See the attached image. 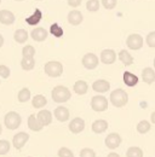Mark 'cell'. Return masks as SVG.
Instances as JSON below:
<instances>
[{"label":"cell","instance_id":"obj_1","mask_svg":"<svg viewBox=\"0 0 155 157\" xmlns=\"http://www.w3.org/2000/svg\"><path fill=\"white\" fill-rule=\"evenodd\" d=\"M127 101H129V94L122 88L114 90L110 93V103L115 108H122L124 105L127 104Z\"/></svg>","mask_w":155,"mask_h":157},{"label":"cell","instance_id":"obj_2","mask_svg":"<svg viewBox=\"0 0 155 157\" xmlns=\"http://www.w3.org/2000/svg\"><path fill=\"white\" fill-rule=\"evenodd\" d=\"M52 99L56 101V103H66L68 101L72 94H70V91L66 87V86H56L54 90H52Z\"/></svg>","mask_w":155,"mask_h":157},{"label":"cell","instance_id":"obj_3","mask_svg":"<svg viewBox=\"0 0 155 157\" xmlns=\"http://www.w3.org/2000/svg\"><path fill=\"white\" fill-rule=\"evenodd\" d=\"M44 70H45V74L47 76L58 78L63 73V65H62V63H59L57 60H51V62H47L45 64Z\"/></svg>","mask_w":155,"mask_h":157},{"label":"cell","instance_id":"obj_4","mask_svg":"<svg viewBox=\"0 0 155 157\" xmlns=\"http://www.w3.org/2000/svg\"><path fill=\"white\" fill-rule=\"evenodd\" d=\"M4 122H5V126L14 131V129H17L19 126H21V122H22V117L19 116V114H17L16 111H10L5 115L4 118Z\"/></svg>","mask_w":155,"mask_h":157},{"label":"cell","instance_id":"obj_5","mask_svg":"<svg viewBox=\"0 0 155 157\" xmlns=\"http://www.w3.org/2000/svg\"><path fill=\"white\" fill-rule=\"evenodd\" d=\"M91 108L97 113L105 111L108 109V100L103 96H95L91 99Z\"/></svg>","mask_w":155,"mask_h":157},{"label":"cell","instance_id":"obj_6","mask_svg":"<svg viewBox=\"0 0 155 157\" xmlns=\"http://www.w3.org/2000/svg\"><path fill=\"white\" fill-rule=\"evenodd\" d=\"M126 45L130 50H141L143 46V38L139 34H131L127 39H126Z\"/></svg>","mask_w":155,"mask_h":157},{"label":"cell","instance_id":"obj_7","mask_svg":"<svg viewBox=\"0 0 155 157\" xmlns=\"http://www.w3.org/2000/svg\"><path fill=\"white\" fill-rule=\"evenodd\" d=\"M98 62H99V59H98V57H97L95 53H86L82 57V65L86 69H89V70L95 69L97 65H98Z\"/></svg>","mask_w":155,"mask_h":157},{"label":"cell","instance_id":"obj_8","mask_svg":"<svg viewBox=\"0 0 155 157\" xmlns=\"http://www.w3.org/2000/svg\"><path fill=\"white\" fill-rule=\"evenodd\" d=\"M29 140V134L28 133H26V132H19L17 134H15V137L12 139V144H14V146L17 149V150H21L24 145H26V143Z\"/></svg>","mask_w":155,"mask_h":157},{"label":"cell","instance_id":"obj_9","mask_svg":"<svg viewBox=\"0 0 155 157\" xmlns=\"http://www.w3.org/2000/svg\"><path fill=\"white\" fill-rule=\"evenodd\" d=\"M104 143H105V146L108 149L114 150V149L120 146V144H121V137L117 133H110L109 136H107Z\"/></svg>","mask_w":155,"mask_h":157},{"label":"cell","instance_id":"obj_10","mask_svg":"<svg viewBox=\"0 0 155 157\" xmlns=\"http://www.w3.org/2000/svg\"><path fill=\"white\" fill-rule=\"evenodd\" d=\"M85 128V121L81 117H75L73 118L69 123V131L74 134H78V133H81Z\"/></svg>","mask_w":155,"mask_h":157},{"label":"cell","instance_id":"obj_11","mask_svg":"<svg viewBox=\"0 0 155 157\" xmlns=\"http://www.w3.org/2000/svg\"><path fill=\"white\" fill-rule=\"evenodd\" d=\"M15 15L9 10H0V23L5 25H11L15 22Z\"/></svg>","mask_w":155,"mask_h":157},{"label":"cell","instance_id":"obj_12","mask_svg":"<svg viewBox=\"0 0 155 157\" xmlns=\"http://www.w3.org/2000/svg\"><path fill=\"white\" fill-rule=\"evenodd\" d=\"M116 59V53L113 50H103L101 52V60L104 64H113Z\"/></svg>","mask_w":155,"mask_h":157},{"label":"cell","instance_id":"obj_13","mask_svg":"<svg viewBox=\"0 0 155 157\" xmlns=\"http://www.w3.org/2000/svg\"><path fill=\"white\" fill-rule=\"evenodd\" d=\"M47 35H49V33H47V30H46L45 28H35V29H33L32 33H30L32 39L38 41V42L45 41V40L47 39Z\"/></svg>","mask_w":155,"mask_h":157},{"label":"cell","instance_id":"obj_14","mask_svg":"<svg viewBox=\"0 0 155 157\" xmlns=\"http://www.w3.org/2000/svg\"><path fill=\"white\" fill-rule=\"evenodd\" d=\"M92 88L95 92L98 93H104L107 91H109L110 88V83L107 81V80H97L92 83Z\"/></svg>","mask_w":155,"mask_h":157},{"label":"cell","instance_id":"obj_15","mask_svg":"<svg viewBox=\"0 0 155 157\" xmlns=\"http://www.w3.org/2000/svg\"><path fill=\"white\" fill-rule=\"evenodd\" d=\"M37 118L40 121V123L45 127V126L51 124V122H52V114L49 110H41V111H39V114H37Z\"/></svg>","mask_w":155,"mask_h":157},{"label":"cell","instance_id":"obj_16","mask_svg":"<svg viewBox=\"0 0 155 157\" xmlns=\"http://www.w3.org/2000/svg\"><path fill=\"white\" fill-rule=\"evenodd\" d=\"M54 115L56 116L59 122H66V121H68V118H69V110L66 108V106H58L55 109V113H54Z\"/></svg>","mask_w":155,"mask_h":157},{"label":"cell","instance_id":"obj_17","mask_svg":"<svg viewBox=\"0 0 155 157\" xmlns=\"http://www.w3.org/2000/svg\"><path fill=\"white\" fill-rule=\"evenodd\" d=\"M84 20L82 17V13L78 10H72L69 13H68V22L72 24V25H79Z\"/></svg>","mask_w":155,"mask_h":157},{"label":"cell","instance_id":"obj_18","mask_svg":"<svg viewBox=\"0 0 155 157\" xmlns=\"http://www.w3.org/2000/svg\"><path fill=\"white\" fill-rule=\"evenodd\" d=\"M28 127H29V129H32L34 132H40L44 128V126L40 123V121L37 118L35 114H33V115H30L28 117Z\"/></svg>","mask_w":155,"mask_h":157},{"label":"cell","instance_id":"obj_19","mask_svg":"<svg viewBox=\"0 0 155 157\" xmlns=\"http://www.w3.org/2000/svg\"><path fill=\"white\" fill-rule=\"evenodd\" d=\"M142 80H143L145 83H148V85L153 83L155 81L154 69H153V68H145V69H143V70H142Z\"/></svg>","mask_w":155,"mask_h":157},{"label":"cell","instance_id":"obj_20","mask_svg":"<svg viewBox=\"0 0 155 157\" xmlns=\"http://www.w3.org/2000/svg\"><path fill=\"white\" fill-rule=\"evenodd\" d=\"M107 129H108V122L104 120H96L92 123V131L97 134H101V133L105 132Z\"/></svg>","mask_w":155,"mask_h":157},{"label":"cell","instance_id":"obj_21","mask_svg":"<svg viewBox=\"0 0 155 157\" xmlns=\"http://www.w3.org/2000/svg\"><path fill=\"white\" fill-rule=\"evenodd\" d=\"M122 78H124V82L126 86L129 87H135L138 82V78L136 76L135 74L130 73V71H125L124 75H122Z\"/></svg>","mask_w":155,"mask_h":157},{"label":"cell","instance_id":"obj_22","mask_svg":"<svg viewBox=\"0 0 155 157\" xmlns=\"http://www.w3.org/2000/svg\"><path fill=\"white\" fill-rule=\"evenodd\" d=\"M41 18H42V13H41V11H40L39 9H37L32 16H29L28 18H26V22H27L29 25H37V24L40 23Z\"/></svg>","mask_w":155,"mask_h":157},{"label":"cell","instance_id":"obj_23","mask_svg":"<svg viewBox=\"0 0 155 157\" xmlns=\"http://www.w3.org/2000/svg\"><path fill=\"white\" fill-rule=\"evenodd\" d=\"M87 90H89V86H87V83H86L85 81H82V80H79V81H77V82L74 83V92H75L77 94L82 96V94L87 93Z\"/></svg>","mask_w":155,"mask_h":157},{"label":"cell","instance_id":"obj_24","mask_svg":"<svg viewBox=\"0 0 155 157\" xmlns=\"http://www.w3.org/2000/svg\"><path fill=\"white\" fill-rule=\"evenodd\" d=\"M119 59L125 64V65H131V64H133V57L130 55V52L129 51H126V50H121L120 52H119Z\"/></svg>","mask_w":155,"mask_h":157},{"label":"cell","instance_id":"obj_25","mask_svg":"<svg viewBox=\"0 0 155 157\" xmlns=\"http://www.w3.org/2000/svg\"><path fill=\"white\" fill-rule=\"evenodd\" d=\"M21 67L23 70H33L34 67H35V60L33 57H23L22 58V62H21Z\"/></svg>","mask_w":155,"mask_h":157},{"label":"cell","instance_id":"obj_26","mask_svg":"<svg viewBox=\"0 0 155 157\" xmlns=\"http://www.w3.org/2000/svg\"><path fill=\"white\" fill-rule=\"evenodd\" d=\"M14 38L16 40V42H18V44H24V42L28 40V33H27V30H24V29H17V30L15 32Z\"/></svg>","mask_w":155,"mask_h":157},{"label":"cell","instance_id":"obj_27","mask_svg":"<svg viewBox=\"0 0 155 157\" xmlns=\"http://www.w3.org/2000/svg\"><path fill=\"white\" fill-rule=\"evenodd\" d=\"M46 103H47V100L46 98L42 96V94H38V96H35L33 100H32V105L35 108V109H41V108H44L45 105H46Z\"/></svg>","mask_w":155,"mask_h":157},{"label":"cell","instance_id":"obj_28","mask_svg":"<svg viewBox=\"0 0 155 157\" xmlns=\"http://www.w3.org/2000/svg\"><path fill=\"white\" fill-rule=\"evenodd\" d=\"M150 128H152L150 122H148V121H145V120L141 121V122L137 124V132L141 133V134H145V133H148V132L150 131Z\"/></svg>","mask_w":155,"mask_h":157},{"label":"cell","instance_id":"obj_29","mask_svg":"<svg viewBox=\"0 0 155 157\" xmlns=\"http://www.w3.org/2000/svg\"><path fill=\"white\" fill-rule=\"evenodd\" d=\"M126 157H143V151L138 146H131L126 151Z\"/></svg>","mask_w":155,"mask_h":157},{"label":"cell","instance_id":"obj_30","mask_svg":"<svg viewBox=\"0 0 155 157\" xmlns=\"http://www.w3.org/2000/svg\"><path fill=\"white\" fill-rule=\"evenodd\" d=\"M50 34L54 35L55 38H62L63 36V29L58 25V23H54L50 27Z\"/></svg>","mask_w":155,"mask_h":157},{"label":"cell","instance_id":"obj_31","mask_svg":"<svg viewBox=\"0 0 155 157\" xmlns=\"http://www.w3.org/2000/svg\"><path fill=\"white\" fill-rule=\"evenodd\" d=\"M17 98H18V101H21V103H26V101H28L29 98H30V91H29L28 88H22V90L18 92Z\"/></svg>","mask_w":155,"mask_h":157},{"label":"cell","instance_id":"obj_32","mask_svg":"<svg viewBox=\"0 0 155 157\" xmlns=\"http://www.w3.org/2000/svg\"><path fill=\"white\" fill-rule=\"evenodd\" d=\"M22 55H23V57H34V55H35V48H34L32 45H26V46L22 48Z\"/></svg>","mask_w":155,"mask_h":157},{"label":"cell","instance_id":"obj_33","mask_svg":"<svg viewBox=\"0 0 155 157\" xmlns=\"http://www.w3.org/2000/svg\"><path fill=\"white\" fill-rule=\"evenodd\" d=\"M86 9L91 12H95L99 10V1L98 0H87L86 2Z\"/></svg>","mask_w":155,"mask_h":157},{"label":"cell","instance_id":"obj_34","mask_svg":"<svg viewBox=\"0 0 155 157\" xmlns=\"http://www.w3.org/2000/svg\"><path fill=\"white\" fill-rule=\"evenodd\" d=\"M10 151V143L7 140H0V155H6Z\"/></svg>","mask_w":155,"mask_h":157},{"label":"cell","instance_id":"obj_35","mask_svg":"<svg viewBox=\"0 0 155 157\" xmlns=\"http://www.w3.org/2000/svg\"><path fill=\"white\" fill-rule=\"evenodd\" d=\"M58 157H74V154L68 147H61L58 150Z\"/></svg>","mask_w":155,"mask_h":157},{"label":"cell","instance_id":"obj_36","mask_svg":"<svg viewBox=\"0 0 155 157\" xmlns=\"http://www.w3.org/2000/svg\"><path fill=\"white\" fill-rule=\"evenodd\" d=\"M80 157H96V152L90 147H85L80 151Z\"/></svg>","mask_w":155,"mask_h":157},{"label":"cell","instance_id":"obj_37","mask_svg":"<svg viewBox=\"0 0 155 157\" xmlns=\"http://www.w3.org/2000/svg\"><path fill=\"white\" fill-rule=\"evenodd\" d=\"M117 4V0H102V5L107 10H113Z\"/></svg>","mask_w":155,"mask_h":157},{"label":"cell","instance_id":"obj_38","mask_svg":"<svg viewBox=\"0 0 155 157\" xmlns=\"http://www.w3.org/2000/svg\"><path fill=\"white\" fill-rule=\"evenodd\" d=\"M10 74H11V71H10L9 67H6V65H0V78H7L10 76Z\"/></svg>","mask_w":155,"mask_h":157},{"label":"cell","instance_id":"obj_39","mask_svg":"<svg viewBox=\"0 0 155 157\" xmlns=\"http://www.w3.org/2000/svg\"><path fill=\"white\" fill-rule=\"evenodd\" d=\"M147 44H148V46L149 47H155V32H152V33H149L148 34V36H147Z\"/></svg>","mask_w":155,"mask_h":157},{"label":"cell","instance_id":"obj_40","mask_svg":"<svg viewBox=\"0 0 155 157\" xmlns=\"http://www.w3.org/2000/svg\"><path fill=\"white\" fill-rule=\"evenodd\" d=\"M67 1H68V5H69V6H72V7H78V6L81 4L82 0H67Z\"/></svg>","mask_w":155,"mask_h":157},{"label":"cell","instance_id":"obj_41","mask_svg":"<svg viewBox=\"0 0 155 157\" xmlns=\"http://www.w3.org/2000/svg\"><path fill=\"white\" fill-rule=\"evenodd\" d=\"M107 157H120V155H117L116 152H110Z\"/></svg>","mask_w":155,"mask_h":157},{"label":"cell","instance_id":"obj_42","mask_svg":"<svg viewBox=\"0 0 155 157\" xmlns=\"http://www.w3.org/2000/svg\"><path fill=\"white\" fill-rule=\"evenodd\" d=\"M2 45H4V36L0 34V47H1Z\"/></svg>","mask_w":155,"mask_h":157},{"label":"cell","instance_id":"obj_43","mask_svg":"<svg viewBox=\"0 0 155 157\" xmlns=\"http://www.w3.org/2000/svg\"><path fill=\"white\" fill-rule=\"evenodd\" d=\"M152 121H153V122H155V113H153V114H152Z\"/></svg>","mask_w":155,"mask_h":157},{"label":"cell","instance_id":"obj_44","mask_svg":"<svg viewBox=\"0 0 155 157\" xmlns=\"http://www.w3.org/2000/svg\"><path fill=\"white\" fill-rule=\"evenodd\" d=\"M1 132H2V128H1V124H0V134H1Z\"/></svg>","mask_w":155,"mask_h":157},{"label":"cell","instance_id":"obj_45","mask_svg":"<svg viewBox=\"0 0 155 157\" xmlns=\"http://www.w3.org/2000/svg\"><path fill=\"white\" fill-rule=\"evenodd\" d=\"M16 1H23V0H16Z\"/></svg>","mask_w":155,"mask_h":157},{"label":"cell","instance_id":"obj_46","mask_svg":"<svg viewBox=\"0 0 155 157\" xmlns=\"http://www.w3.org/2000/svg\"><path fill=\"white\" fill-rule=\"evenodd\" d=\"M0 4H1V0H0Z\"/></svg>","mask_w":155,"mask_h":157},{"label":"cell","instance_id":"obj_47","mask_svg":"<svg viewBox=\"0 0 155 157\" xmlns=\"http://www.w3.org/2000/svg\"><path fill=\"white\" fill-rule=\"evenodd\" d=\"M38 1H41V0H38Z\"/></svg>","mask_w":155,"mask_h":157},{"label":"cell","instance_id":"obj_48","mask_svg":"<svg viewBox=\"0 0 155 157\" xmlns=\"http://www.w3.org/2000/svg\"><path fill=\"white\" fill-rule=\"evenodd\" d=\"M29 157H30V156H29Z\"/></svg>","mask_w":155,"mask_h":157}]
</instances>
